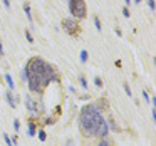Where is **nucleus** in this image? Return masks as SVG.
Returning <instances> with one entry per match:
<instances>
[{"label": "nucleus", "instance_id": "nucleus-1", "mask_svg": "<svg viewBox=\"0 0 156 146\" xmlns=\"http://www.w3.org/2000/svg\"><path fill=\"white\" fill-rule=\"evenodd\" d=\"M25 71H27L29 89L34 92H39V94H42L45 91L49 82L59 81V76L54 71V67L41 57H32L25 66Z\"/></svg>", "mask_w": 156, "mask_h": 146}, {"label": "nucleus", "instance_id": "nucleus-2", "mask_svg": "<svg viewBox=\"0 0 156 146\" xmlns=\"http://www.w3.org/2000/svg\"><path fill=\"white\" fill-rule=\"evenodd\" d=\"M104 123L102 119V112L98 106L94 104H87L82 108L81 116H79V126L81 131L87 136H99V129L101 124Z\"/></svg>", "mask_w": 156, "mask_h": 146}, {"label": "nucleus", "instance_id": "nucleus-3", "mask_svg": "<svg viewBox=\"0 0 156 146\" xmlns=\"http://www.w3.org/2000/svg\"><path fill=\"white\" fill-rule=\"evenodd\" d=\"M69 10H71L74 19H84L87 14L84 0H69Z\"/></svg>", "mask_w": 156, "mask_h": 146}, {"label": "nucleus", "instance_id": "nucleus-4", "mask_svg": "<svg viewBox=\"0 0 156 146\" xmlns=\"http://www.w3.org/2000/svg\"><path fill=\"white\" fill-rule=\"evenodd\" d=\"M62 25H64V30L67 32L69 35H79V30H81V27H79V24L76 22V19H64L62 20Z\"/></svg>", "mask_w": 156, "mask_h": 146}, {"label": "nucleus", "instance_id": "nucleus-5", "mask_svg": "<svg viewBox=\"0 0 156 146\" xmlns=\"http://www.w3.org/2000/svg\"><path fill=\"white\" fill-rule=\"evenodd\" d=\"M25 106H27L29 112H32L34 116H37L39 112L44 109V104H42V102H39V104H37V102L32 99V96H27V98H25Z\"/></svg>", "mask_w": 156, "mask_h": 146}, {"label": "nucleus", "instance_id": "nucleus-6", "mask_svg": "<svg viewBox=\"0 0 156 146\" xmlns=\"http://www.w3.org/2000/svg\"><path fill=\"white\" fill-rule=\"evenodd\" d=\"M5 98H7L9 106H10V108H15V98H14V94H12V91H7V92H5Z\"/></svg>", "mask_w": 156, "mask_h": 146}, {"label": "nucleus", "instance_id": "nucleus-7", "mask_svg": "<svg viewBox=\"0 0 156 146\" xmlns=\"http://www.w3.org/2000/svg\"><path fill=\"white\" fill-rule=\"evenodd\" d=\"M108 121H104V123H102V124H101V129H99V136H106V134H108Z\"/></svg>", "mask_w": 156, "mask_h": 146}, {"label": "nucleus", "instance_id": "nucleus-8", "mask_svg": "<svg viewBox=\"0 0 156 146\" xmlns=\"http://www.w3.org/2000/svg\"><path fill=\"white\" fill-rule=\"evenodd\" d=\"M29 136H35V124H34V121H29Z\"/></svg>", "mask_w": 156, "mask_h": 146}, {"label": "nucleus", "instance_id": "nucleus-9", "mask_svg": "<svg viewBox=\"0 0 156 146\" xmlns=\"http://www.w3.org/2000/svg\"><path fill=\"white\" fill-rule=\"evenodd\" d=\"M5 81H7V84H9V87H10V89L15 87V84H14V81H12V76H10V74L5 76Z\"/></svg>", "mask_w": 156, "mask_h": 146}, {"label": "nucleus", "instance_id": "nucleus-10", "mask_svg": "<svg viewBox=\"0 0 156 146\" xmlns=\"http://www.w3.org/2000/svg\"><path fill=\"white\" fill-rule=\"evenodd\" d=\"M24 10H25V14H27V19H29V20H32V14H30V5H29V4H25V5H24Z\"/></svg>", "mask_w": 156, "mask_h": 146}, {"label": "nucleus", "instance_id": "nucleus-11", "mask_svg": "<svg viewBox=\"0 0 156 146\" xmlns=\"http://www.w3.org/2000/svg\"><path fill=\"white\" fill-rule=\"evenodd\" d=\"M39 139H41V141H45V139H47V134H45V131H39Z\"/></svg>", "mask_w": 156, "mask_h": 146}, {"label": "nucleus", "instance_id": "nucleus-12", "mask_svg": "<svg viewBox=\"0 0 156 146\" xmlns=\"http://www.w3.org/2000/svg\"><path fill=\"white\" fill-rule=\"evenodd\" d=\"M87 61V51H82L81 52V62H86Z\"/></svg>", "mask_w": 156, "mask_h": 146}, {"label": "nucleus", "instance_id": "nucleus-13", "mask_svg": "<svg viewBox=\"0 0 156 146\" xmlns=\"http://www.w3.org/2000/svg\"><path fill=\"white\" fill-rule=\"evenodd\" d=\"M4 139H5V143H7V146H14V143H12V139L9 138L7 134H4Z\"/></svg>", "mask_w": 156, "mask_h": 146}, {"label": "nucleus", "instance_id": "nucleus-14", "mask_svg": "<svg viewBox=\"0 0 156 146\" xmlns=\"http://www.w3.org/2000/svg\"><path fill=\"white\" fill-rule=\"evenodd\" d=\"M94 25H96V29H98V30H101V22H99L98 17H94Z\"/></svg>", "mask_w": 156, "mask_h": 146}, {"label": "nucleus", "instance_id": "nucleus-15", "mask_svg": "<svg viewBox=\"0 0 156 146\" xmlns=\"http://www.w3.org/2000/svg\"><path fill=\"white\" fill-rule=\"evenodd\" d=\"M20 76H22V79H24L25 82H27V71H25V67L22 69V72H20Z\"/></svg>", "mask_w": 156, "mask_h": 146}, {"label": "nucleus", "instance_id": "nucleus-16", "mask_svg": "<svg viewBox=\"0 0 156 146\" xmlns=\"http://www.w3.org/2000/svg\"><path fill=\"white\" fill-rule=\"evenodd\" d=\"M25 37H27V41H29V42H34V37H32V34H30L29 30L25 32Z\"/></svg>", "mask_w": 156, "mask_h": 146}, {"label": "nucleus", "instance_id": "nucleus-17", "mask_svg": "<svg viewBox=\"0 0 156 146\" xmlns=\"http://www.w3.org/2000/svg\"><path fill=\"white\" fill-rule=\"evenodd\" d=\"M79 81H81V86H82V87H84V89H87V81H86L84 77H81Z\"/></svg>", "mask_w": 156, "mask_h": 146}, {"label": "nucleus", "instance_id": "nucleus-18", "mask_svg": "<svg viewBox=\"0 0 156 146\" xmlns=\"http://www.w3.org/2000/svg\"><path fill=\"white\" fill-rule=\"evenodd\" d=\"M98 146H111V143H109V141H108V139H102V141H101V143H99V144H98Z\"/></svg>", "mask_w": 156, "mask_h": 146}, {"label": "nucleus", "instance_id": "nucleus-19", "mask_svg": "<svg viewBox=\"0 0 156 146\" xmlns=\"http://www.w3.org/2000/svg\"><path fill=\"white\" fill-rule=\"evenodd\" d=\"M94 84L98 86V87H99V86H102V81H101V77H94Z\"/></svg>", "mask_w": 156, "mask_h": 146}, {"label": "nucleus", "instance_id": "nucleus-20", "mask_svg": "<svg viewBox=\"0 0 156 146\" xmlns=\"http://www.w3.org/2000/svg\"><path fill=\"white\" fill-rule=\"evenodd\" d=\"M19 128H20V123H19L17 119H14V129H15V131H19Z\"/></svg>", "mask_w": 156, "mask_h": 146}, {"label": "nucleus", "instance_id": "nucleus-21", "mask_svg": "<svg viewBox=\"0 0 156 146\" xmlns=\"http://www.w3.org/2000/svg\"><path fill=\"white\" fill-rule=\"evenodd\" d=\"M146 2H148L149 9H151V10H154V0H146Z\"/></svg>", "mask_w": 156, "mask_h": 146}, {"label": "nucleus", "instance_id": "nucleus-22", "mask_svg": "<svg viewBox=\"0 0 156 146\" xmlns=\"http://www.w3.org/2000/svg\"><path fill=\"white\" fill-rule=\"evenodd\" d=\"M124 91H126V94H128V96H131V87H129L128 84H124Z\"/></svg>", "mask_w": 156, "mask_h": 146}, {"label": "nucleus", "instance_id": "nucleus-23", "mask_svg": "<svg viewBox=\"0 0 156 146\" xmlns=\"http://www.w3.org/2000/svg\"><path fill=\"white\" fill-rule=\"evenodd\" d=\"M109 126H111L112 129H118V126H116V123H114V119H111V121H109Z\"/></svg>", "mask_w": 156, "mask_h": 146}, {"label": "nucleus", "instance_id": "nucleus-24", "mask_svg": "<svg viewBox=\"0 0 156 146\" xmlns=\"http://www.w3.org/2000/svg\"><path fill=\"white\" fill-rule=\"evenodd\" d=\"M122 14H124V17H129V9L124 7V9H122Z\"/></svg>", "mask_w": 156, "mask_h": 146}, {"label": "nucleus", "instance_id": "nucleus-25", "mask_svg": "<svg viewBox=\"0 0 156 146\" xmlns=\"http://www.w3.org/2000/svg\"><path fill=\"white\" fill-rule=\"evenodd\" d=\"M143 98H144L146 101H149V96H148V92H143Z\"/></svg>", "mask_w": 156, "mask_h": 146}, {"label": "nucleus", "instance_id": "nucleus-26", "mask_svg": "<svg viewBox=\"0 0 156 146\" xmlns=\"http://www.w3.org/2000/svg\"><path fill=\"white\" fill-rule=\"evenodd\" d=\"M4 5L9 9V7H10V2H9V0H4Z\"/></svg>", "mask_w": 156, "mask_h": 146}, {"label": "nucleus", "instance_id": "nucleus-27", "mask_svg": "<svg viewBox=\"0 0 156 146\" xmlns=\"http://www.w3.org/2000/svg\"><path fill=\"white\" fill-rule=\"evenodd\" d=\"M0 55H4V47H2V41H0Z\"/></svg>", "mask_w": 156, "mask_h": 146}, {"label": "nucleus", "instance_id": "nucleus-28", "mask_svg": "<svg viewBox=\"0 0 156 146\" xmlns=\"http://www.w3.org/2000/svg\"><path fill=\"white\" fill-rule=\"evenodd\" d=\"M124 2H126V4H128V5H129V2H131V0H124Z\"/></svg>", "mask_w": 156, "mask_h": 146}, {"label": "nucleus", "instance_id": "nucleus-29", "mask_svg": "<svg viewBox=\"0 0 156 146\" xmlns=\"http://www.w3.org/2000/svg\"><path fill=\"white\" fill-rule=\"evenodd\" d=\"M134 2H136V4H139V2H141V0H134Z\"/></svg>", "mask_w": 156, "mask_h": 146}]
</instances>
